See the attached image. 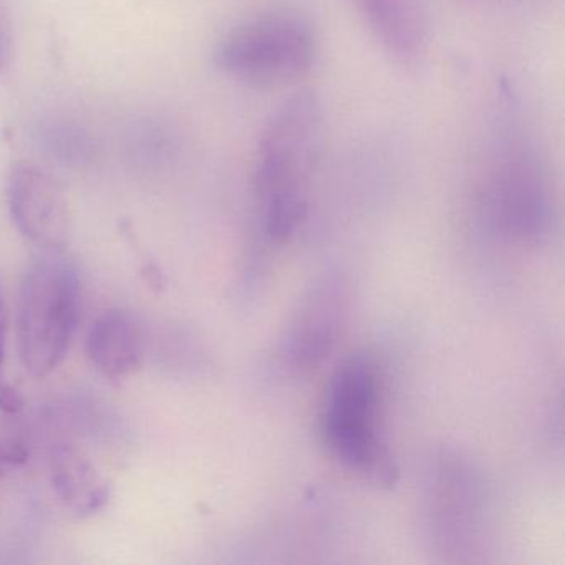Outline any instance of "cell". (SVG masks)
Masks as SVG:
<instances>
[{
  "mask_svg": "<svg viewBox=\"0 0 565 565\" xmlns=\"http://www.w3.org/2000/svg\"><path fill=\"white\" fill-rule=\"evenodd\" d=\"M51 476L57 498L81 518L97 514L110 501L107 479L77 449L58 448L52 456Z\"/></svg>",
  "mask_w": 565,
  "mask_h": 565,
  "instance_id": "cell-10",
  "label": "cell"
},
{
  "mask_svg": "<svg viewBox=\"0 0 565 565\" xmlns=\"http://www.w3.org/2000/svg\"><path fill=\"white\" fill-rule=\"evenodd\" d=\"M6 333H8V313H6L4 296L0 292V372L4 365Z\"/></svg>",
  "mask_w": 565,
  "mask_h": 565,
  "instance_id": "cell-14",
  "label": "cell"
},
{
  "mask_svg": "<svg viewBox=\"0 0 565 565\" xmlns=\"http://www.w3.org/2000/svg\"><path fill=\"white\" fill-rule=\"evenodd\" d=\"M345 317L343 286L330 279L312 290L282 340V359L296 370L319 365L335 345Z\"/></svg>",
  "mask_w": 565,
  "mask_h": 565,
  "instance_id": "cell-7",
  "label": "cell"
},
{
  "mask_svg": "<svg viewBox=\"0 0 565 565\" xmlns=\"http://www.w3.org/2000/svg\"><path fill=\"white\" fill-rule=\"evenodd\" d=\"M370 32L402 64H413L425 51V29L409 0H352Z\"/></svg>",
  "mask_w": 565,
  "mask_h": 565,
  "instance_id": "cell-9",
  "label": "cell"
},
{
  "mask_svg": "<svg viewBox=\"0 0 565 565\" xmlns=\"http://www.w3.org/2000/svg\"><path fill=\"white\" fill-rule=\"evenodd\" d=\"M8 203L19 233L45 253L68 239V204L61 184L38 164L18 163L8 181Z\"/></svg>",
  "mask_w": 565,
  "mask_h": 565,
  "instance_id": "cell-6",
  "label": "cell"
},
{
  "mask_svg": "<svg viewBox=\"0 0 565 565\" xmlns=\"http://www.w3.org/2000/svg\"><path fill=\"white\" fill-rule=\"evenodd\" d=\"M322 108L312 92L280 105L257 145L254 190L257 203L306 196V181L319 150Z\"/></svg>",
  "mask_w": 565,
  "mask_h": 565,
  "instance_id": "cell-4",
  "label": "cell"
},
{
  "mask_svg": "<svg viewBox=\"0 0 565 565\" xmlns=\"http://www.w3.org/2000/svg\"><path fill=\"white\" fill-rule=\"evenodd\" d=\"M478 489L475 479L469 478L468 472L459 471L441 472L438 484L433 489L435 505H431V514H435L438 527L446 534L456 532V537H461L471 529V518H476L478 508Z\"/></svg>",
  "mask_w": 565,
  "mask_h": 565,
  "instance_id": "cell-11",
  "label": "cell"
},
{
  "mask_svg": "<svg viewBox=\"0 0 565 565\" xmlns=\"http://www.w3.org/2000/svg\"><path fill=\"white\" fill-rule=\"evenodd\" d=\"M87 353L107 379L135 375L145 360L143 329L137 317L125 310L105 312L88 332Z\"/></svg>",
  "mask_w": 565,
  "mask_h": 565,
  "instance_id": "cell-8",
  "label": "cell"
},
{
  "mask_svg": "<svg viewBox=\"0 0 565 565\" xmlns=\"http://www.w3.org/2000/svg\"><path fill=\"white\" fill-rule=\"evenodd\" d=\"M81 309L77 270L58 253H45L29 267L19 292L18 349L35 379L58 369L74 339Z\"/></svg>",
  "mask_w": 565,
  "mask_h": 565,
  "instance_id": "cell-2",
  "label": "cell"
},
{
  "mask_svg": "<svg viewBox=\"0 0 565 565\" xmlns=\"http://www.w3.org/2000/svg\"><path fill=\"white\" fill-rule=\"evenodd\" d=\"M481 201L486 221L509 239L531 243L551 226L547 181L537 158L524 147L509 148L492 164Z\"/></svg>",
  "mask_w": 565,
  "mask_h": 565,
  "instance_id": "cell-5",
  "label": "cell"
},
{
  "mask_svg": "<svg viewBox=\"0 0 565 565\" xmlns=\"http://www.w3.org/2000/svg\"><path fill=\"white\" fill-rule=\"evenodd\" d=\"M379 408L375 363L356 353L333 373L323 409V438L343 466L376 484L392 486L396 468L380 433Z\"/></svg>",
  "mask_w": 565,
  "mask_h": 565,
  "instance_id": "cell-1",
  "label": "cell"
},
{
  "mask_svg": "<svg viewBox=\"0 0 565 565\" xmlns=\"http://www.w3.org/2000/svg\"><path fill=\"white\" fill-rule=\"evenodd\" d=\"M24 408V398L12 386H0V409L6 413H19Z\"/></svg>",
  "mask_w": 565,
  "mask_h": 565,
  "instance_id": "cell-13",
  "label": "cell"
},
{
  "mask_svg": "<svg viewBox=\"0 0 565 565\" xmlns=\"http://www.w3.org/2000/svg\"><path fill=\"white\" fill-rule=\"evenodd\" d=\"M316 55V34L306 19L270 12L227 32L217 44L214 62L230 77L267 88L306 75Z\"/></svg>",
  "mask_w": 565,
  "mask_h": 565,
  "instance_id": "cell-3",
  "label": "cell"
},
{
  "mask_svg": "<svg viewBox=\"0 0 565 565\" xmlns=\"http://www.w3.org/2000/svg\"><path fill=\"white\" fill-rule=\"evenodd\" d=\"M12 54V32L8 15L0 6V71L9 64Z\"/></svg>",
  "mask_w": 565,
  "mask_h": 565,
  "instance_id": "cell-12",
  "label": "cell"
}]
</instances>
